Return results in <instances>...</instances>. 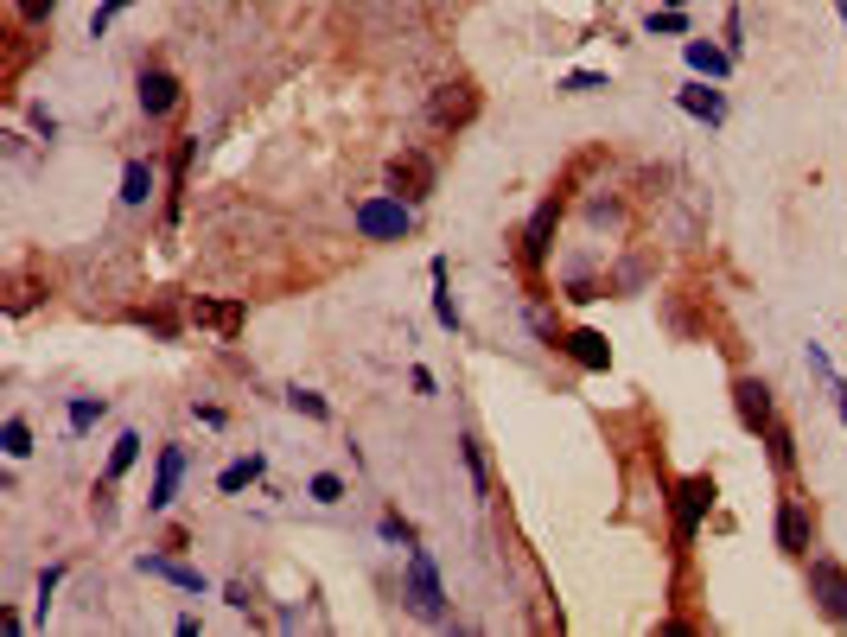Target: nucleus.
<instances>
[{
    "instance_id": "28",
    "label": "nucleus",
    "mask_w": 847,
    "mask_h": 637,
    "mask_svg": "<svg viewBox=\"0 0 847 637\" xmlns=\"http://www.w3.org/2000/svg\"><path fill=\"white\" fill-rule=\"evenodd\" d=\"M58 587H64V561L39 574V618H45V606H51V593H58Z\"/></svg>"
},
{
    "instance_id": "19",
    "label": "nucleus",
    "mask_w": 847,
    "mask_h": 637,
    "mask_svg": "<svg viewBox=\"0 0 847 637\" xmlns=\"http://www.w3.org/2000/svg\"><path fill=\"white\" fill-rule=\"evenodd\" d=\"M765 440H771V466H777V472H790V466H797V440H790V427H777V421H771V427H765Z\"/></svg>"
},
{
    "instance_id": "27",
    "label": "nucleus",
    "mask_w": 847,
    "mask_h": 637,
    "mask_svg": "<svg viewBox=\"0 0 847 637\" xmlns=\"http://www.w3.org/2000/svg\"><path fill=\"white\" fill-rule=\"evenodd\" d=\"M644 32H688V20H682V7H663L644 20Z\"/></svg>"
},
{
    "instance_id": "31",
    "label": "nucleus",
    "mask_w": 847,
    "mask_h": 637,
    "mask_svg": "<svg viewBox=\"0 0 847 637\" xmlns=\"http://www.w3.org/2000/svg\"><path fill=\"white\" fill-rule=\"evenodd\" d=\"M383 536H389V542H402V548H414V529H408V523H402V516H395V510L383 516Z\"/></svg>"
},
{
    "instance_id": "17",
    "label": "nucleus",
    "mask_w": 847,
    "mask_h": 637,
    "mask_svg": "<svg viewBox=\"0 0 847 637\" xmlns=\"http://www.w3.org/2000/svg\"><path fill=\"white\" fill-rule=\"evenodd\" d=\"M0 453H7V459H26L32 453V427L20 415H7V427H0Z\"/></svg>"
},
{
    "instance_id": "13",
    "label": "nucleus",
    "mask_w": 847,
    "mask_h": 637,
    "mask_svg": "<svg viewBox=\"0 0 847 637\" xmlns=\"http://www.w3.org/2000/svg\"><path fill=\"white\" fill-rule=\"evenodd\" d=\"M567 357H574L580 370H612V344H605V332H586V325L567 338Z\"/></svg>"
},
{
    "instance_id": "3",
    "label": "nucleus",
    "mask_w": 847,
    "mask_h": 637,
    "mask_svg": "<svg viewBox=\"0 0 847 637\" xmlns=\"http://www.w3.org/2000/svg\"><path fill=\"white\" fill-rule=\"evenodd\" d=\"M809 593L828 625H847V567L841 561H809Z\"/></svg>"
},
{
    "instance_id": "23",
    "label": "nucleus",
    "mask_w": 847,
    "mask_h": 637,
    "mask_svg": "<svg viewBox=\"0 0 847 637\" xmlns=\"http://www.w3.org/2000/svg\"><path fill=\"white\" fill-rule=\"evenodd\" d=\"M561 90H567V96H593V90H612V83H605L599 71H567Z\"/></svg>"
},
{
    "instance_id": "16",
    "label": "nucleus",
    "mask_w": 847,
    "mask_h": 637,
    "mask_svg": "<svg viewBox=\"0 0 847 637\" xmlns=\"http://www.w3.org/2000/svg\"><path fill=\"white\" fill-rule=\"evenodd\" d=\"M555 217H561L555 204H542V211H535L529 236H523V255H529V262H542V255H548V236H555Z\"/></svg>"
},
{
    "instance_id": "33",
    "label": "nucleus",
    "mask_w": 847,
    "mask_h": 637,
    "mask_svg": "<svg viewBox=\"0 0 847 637\" xmlns=\"http://www.w3.org/2000/svg\"><path fill=\"white\" fill-rule=\"evenodd\" d=\"M669 7H688V0H669Z\"/></svg>"
},
{
    "instance_id": "22",
    "label": "nucleus",
    "mask_w": 847,
    "mask_h": 637,
    "mask_svg": "<svg viewBox=\"0 0 847 637\" xmlns=\"http://www.w3.org/2000/svg\"><path fill=\"white\" fill-rule=\"evenodd\" d=\"M287 408L293 415H306V421H325L332 408H325V395H313V389H287Z\"/></svg>"
},
{
    "instance_id": "20",
    "label": "nucleus",
    "mask_w": 847,
    "mask_h": 637,
    "mask_svg": "<svg viewBox=\"0 0 847 637\" xmlns=\"http://www.w3.org/2000/svg\"><path fill=\"white\" fill-rule=\"evenodd\" d=\"M255 478H262V459L249 453V459H236V466H223V478H217V485H223V491H249Z\"/></svg>"
},
{
    "instance_id": "26",
    "label": "nucleus",
    "mask_w": 847,
    "mask_h": 637,
    "mask_svg": "<svg viewBox=\"0 0 847 637\" xmlns=\"http://www.w3.org/2000/svg\"><path fill=\"white\" fill-rule=\"evenodd\" d=\"M306 491H313L319 504H338V497H344V478H338V472H319V478H313V485H306Z\"/></svg>"
},
{
    "instance_id": "5",
    "label": "nucleus",
    "mask_w": 847,
    "mask_h": 637,
    "mask_svg": "<svg viewBox=\"0 0 847 637\" xmlns=\"http://www.w3.org/2000/svg\"><path fill=\"white\" fill-rule=\"evenodd\" d=\"M478 115V90L472 83H440L434 96H427V122L434 128H465Z\"/></svg>"
},
{
    "instance_id": "32",
    "label": "nucleus",
    "mask_w": 847,
    "mask_h": 637,
    "mask_svg": "<svg viewBox=\"0 0 847 637\" xmlns=\"http://www.w3.org/2000/svg\"><path fill=\"white\" fill-rule=\"evenodd\" d=\"M835 13H841V20H847V0H835Z\"/></svg>"
},
{
    "instance_id": "29",
    "label": "nucleus",
    "mask_w": 847,
    "mask_h": 637,
    "mask_svg": "<svg viewBox=\"0 0 847 637\" xmlns=\"http://www.w3.org/2000/svg\"><path fill=\"white\" fill-rule=\"evenodd\" d=\"M198 319H204V325H223V332H236L242 313H236V306H198Z\"/></svg>"
},
{
    "instance_id": "6",
    "label": "nucleus",
    "mask_w": 847,
    "mask_h": 637,
    "mask_svg": "<svg viewBox=\"0 0 847 637\" xmlns=\"http://www.w3.org/2000/svg\"><path fill=\"white\" fill-rule=\"evenodd\" d=\"M707 504H714V478H688V485L676 491V536L682 542L695 536V523L707 516Z\"/></svg>"
},
{
    "instance_id": "15",
    "label": "nucleus",
    "mask_w": 847,
    "mask_h": 637,
    "mask_svg": "<svg viewBox=\"0 0 847 637\" xmlns=\"http://www.w3.org/2000/svg\"><path fill=\"white\" fill-rule=\"evenodd\" d=\"M147 198H153V166L128 160V166H121V204H147Z\"/></svg>"
},
{
    "instance_id": "21",
    "label": "nucleus",
    "mask_w": 847,
    "mask_h": 637,
    "mask_svg": "<svg viewBox=\"0 0 847 637\" xmlns=\"http://www.w3.org/2000/svg\"><path fill=\"white\" fill-rule=\"evenodd\" d=\"M459 459H465V472H472V491L484 497V491H491V478H484V453H478V440H472V434L459 440Z\"/></svg>"
},
{
    "instance_id": "9",
    "label": "nucleus",
    "mask_w": 847,
    "mask_h": 637,
    "mask_svg": "<svg viewBox=\"0 0 847 637\" xmlns=\"http://www.w3.org/2000/svg\"><path fill=\"white\" fill-rule=\"evenodd\" d=\"M179 478H185V453H179V446H160V472H153L147 510H166L172 497H179Z\"/></svg>"
},
{
    "instance_id": "1",
    "label": "nucleus",
    "mask_w": 847,
    "mask_h": 637,
    "mask_svg": "<svg viewBox=\"0 0 847 637\" xmlns=\"http://www.w3.org/2000/svg\"><path fill=\"white\" fill-rule=\"evenodd\" d=\"M408 223H414V204H408V198H395V192L363 198V204H357V236H370V243H402V236H408Z\"/></svg>"
},
{
    "instance_id": "11",
    "label": "nucleus",
    "mask_w": 847,
    "mask_h": 637,
    "mask_svg": "<svg viewBox=\"0 0 847 637\" xmlns=\"http://www.w3.org/2000/svg\"><path fill=\"white\" fill-rule=\"evenodd\" d=\"M141 574H153V580H172L179 593H204V574L192 561H172V555H141Z\"/></svg>"
},
{
    "instance_id": "30",
    "label": "nucleus",
    "mask_w": 847,
    "mask_h": 637,
    "mask_svg": "<svg viewBox=\"0 0 847 637\" xmlns=\"http://www.w3.org/2000/svg\"><path fill=\"white\" fill-rule=\"evenodd\" d=\"M51 13H58V0H20V20H32V26H45Z\"/></svg>"
},
{
    "instance_id": "2",
    "label": "nucleus",
    "mask_w": 847,
    "mask_h": 637,
    "mask_svg": "<svg viewBox=\"0 0 847 637\" xmlns=\"http://www.w3.org/2000/svg\"><path fill=\"white\" fill-rule=\"evenodd\" d=\"M408 606L421 612L427 625L446 618V593H440V574H434V555H427V548H408Z\"/></svg>"
},
{
    "instance_id": "12",
    "label": "nucleus",
    "mask_w": 847,
    "mask_h": 637,
    "mask_svg": "<svg viewBox=\"0 0 847 637\" xmlns=\"http://www.w3.org/2000/svg\"><path fill=\"white\" fill-rule=\"evenodd\" d=\"M676 102L688 115H695V122H707V128H720L726 122V96L720 90H707V83H688V90H676Z\"/></svg>"
},
{
    "instance_id": "4",
    "label": "nucleus",
    "mask_w": 847,
    "mask_h": 637,
    "mask_svg": "<svg viewBox=\"0 0 847 637\" xmlns=\"http://www.w3.org/2000/svg\"><path fill=\"white\" fill-rule=\"evenodd\" d=\"M383 179H389V192H395V198L421 204L427 192H434V160H427V153H395Z\"/></svg>"
},
{
    "instance_id": "7",
    "label": "nucleus",
    "mask_w": 847,
    "mask_h": 637,
    "mask_svg": "<svg viewBox=\"0 0 847 637\" xmlns=\"http://www.w3.org/2000/svg\"><path fill=\"white\" fill-rule=\"evenodd\" d=\"M733 402H739V421H746L752 434H765V427H771V389L758 383V376H739V383H733Z\"/></svg>"
},
{
    "instance_id": "25",
    "label": "nucleus",
    "mask_w": 847,
    "mask_h": 637,
    "mask_svg": "<svg viewBox=\"0 0 847 637\" xmlns=\"http://www.w3.org/2000/svg\"><path fill=\"white\" fill-rule=\"evenodd\" d=\"M96 421H102V402H90V395H77V402H71V427H77V434H90Z\"/></svg>"
},
{
    "instance_id": "8",
    "label": "nucleus",
    "mask_w": 847,
    "mask_h": 637,
    "mask_svg": "<svg viewBox=\"0 0 847 637\" xmlns=\"http://www.w3.org/2000/svg\"><path fill=\"white\" fill-rule=\"evenodd\" d=\"M777 548H784V555H809V510L797 497L777 504Z\"/></svg>"
},
{
    "instance_id": "18",
    "label": "nucleus",
    "mask_w": 847,
    "mask_h": 637,
    "mask_svg": "<svg viewBox=\"0 0 847 637\" xmlns=\"http://www.w3.org/2000/svg\"><path fill=\"white\" fill-rule=\"evenodd\" d=\"M134 459H141V434H121L115 446H109V485L121 472H134Z\"/></svg>"
},
{
    "instance_id": "14",
    "label": "nucleus",
    "mask_w": 847,
    "mask_h": 637,
    "mask_svg": "<svg viewBox=\"0 0 847 637\" xmlns=\"http://www.w3.org/2000/svg\"><path fill=\"white\" fill-rule=\"evenodd\" d=\"M682 51H688V71H701V77H726V71H733V51H726V45H707V39H688Z\"/></svg>"
},
{
    "instance_id": "10",
    "label": "nucleus",
    "mask_w": 847,
    "mask_h": 637,
    "mask_svg": "<svg viewBox=\"0 0 847 637\" xmlns=\"http://www.w3.org/2000/svg\"><path fill=\"white\" fill-rule=\"evenodd\" d=\"M141 109H147V115H172V109H179V77L160 71V64H153V71H141Z\"/></svg>"
},
{
    "instance_id": "24",
    "label": "nucleus",
    "mask_w": 847,
    "mask_h": 637,
    "mask_svg": "<svg viewBox=\"0 0 847 637\" xmlns=\"http://www.w3.org/2000/svg\"><path fill=\"white\" fill-rule=\"evenodd\" d=\"M128 7H134V0H102V7L90 13V32L102 39V32H109V26H115V20H121V13H128Z\"/></svg>"
}]
</instances>
